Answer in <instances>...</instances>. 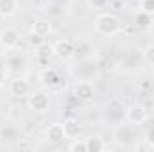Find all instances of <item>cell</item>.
<instances>
[{"instance_id":"ba28073f","label":"cell","mask_w":154,"mask_h":152,"mask_svg":"<svg viewBox=\"0 0 154 152\" xmlns=\"http://www.w3.org/2000/svg\"><path fill=\"white\" fill-rule=\"evenodd\" d=\"M122 116L125 118V108L122 106V102L118 99H111L106 106V120L111 123H118L122 120Z\"/></svg>"},{"instance_id":"5bb4252c","label":"cell","mask_w":154,"mask_h":152,"mask_svg":"<svg viewBox=\"0 0 154 152\" xmlns=\"http://www.w3.org/2000/svg\"><path fill=\"white\" fill-rule=\"evenodd\" d=\"M18 11V0H0V16L2 18H9L13 14H16Z\"/></svg>"},{"instance_id":"9a60e30c","label":"cell","mask_w":154,"mask_h":152,"mask_svg":"<svg viewBox=\"0 0 154 152\" xmlns=\"http://www.w3.org/2000/svg\"><path fill=\"white\" fill-rule=\"evenodd\" d=\"M86 141V150L88 152H102L106 150V141L99 136H90L84 140Z\"/></svg>"},{"instance_id":"277c9868","label":"cell","mask_w":154,"mask_h":152,"mask_svg":"<svg viewBox=\"0 0 154 152\" xmlns=\"http://www.w3.org/2000/svg\"><path fill=\"white\" fill-rule=\"evenodd\" d=\"M74 56H75V41L63 38L54 45V57H57L61 61H68Z\"/></svg>"},{"instance_id":"8fae6325","label":"cell","mask_w":154,"mask_h":152,"mask_svg":"<svg viewBox=\"0 0 154 152\" xmlns=\"http://www.w3.org/2000/svg\"><path fill=\"white\" fill-rule=\"evenodd\" d=\"M63 129H65V134H66V140H77L81 136V125L75 118H66L63 122Z\"/></svg>"},{"instance_id":"30bf717a","label":"cell","mask_w":154,"mask_h":152,"mask_svg":"<svg viewBox=\"0 0 154 152\" xmlns=\"http://www.w3.org/2000/svg\"><path fill=\"white\" fill-rule=\"evenodd\" d=\"M45 134H47V140H48L50 143H61V141L66 140V134H65L63 123H57V122L50 123V125L47 127Z\"/></svg>"},{"instance_id":"603a6c76","label":"cell","mask_w":154,"mask_h":152,"mask_svg":"<svg viewBox=\"0 0 154 152\" xmlns=\"http://www.w3.org/2000/svg\"><path fill=\"white\" fill-rule=\"evenodd\" d=\"M140 2H143V0H140Z\"/></svg>"},{"instance_id":"9c48e42d","label":"cell","mask_w":154,"mask_h":152,"mask_svg":"<svg viewBox=\"0 0 154 152\" xmlns=\"http://www.w3.org/2000/svg\"><path fill=\"white\" fill-rule=\"evenodd\" d=\"M74 93H75V97L79 100L90 102L95 95V90H93V84L90 81H79L75 84V88H74Z\"/></svg>"},{"instance_id":"e0dca14e","label":"cell","mask_w":154,"mask_h":152,"mask_svg":"<svg viewBox=\"0 0 154 152\" xmlns=\"http://www.w3.org/2000/svg\"><path fill=\"white\" fill-rule=\"evenodd\" d=\"M68 150H72V152H88L86 150V141L84 140H72V143L68 145Z\"/></svg>"},{"instance_id":"4fadbf2b","label":"cell","mask_w":154,"mask_h":152,"mask_svg":"<svg viewBox=\"0 0 154 152\" xmlns=\"http://www.w3.org/2000/svg\"><path fill=\"white\" fill-rule=\"evenodd\" d=\"M34 52H36V59H38L39 63L47 65L48 59L54 57V45H47V43H43L41 47L34 48Z\"/></svg>"},{"instance_id":"ac0fdd59","label":"cell","mask_w":154,"mask_h":152,"mask_svg":"<svg viewBox=\"0 0 154 152\" xmlns=\"http://www.w3.org/2000/svg\"><path fill=\"white\" fill-rule=\"evenodd\" d=\"M27 41H29V45H31V47L38 48V47H41V45L45 43V38H41L39 34H36V32H32V31H31V34H29Z\"/></svg>"},{"instance_id":"ffe728a7","label":"cell","mask_w":154,"mask_h":152,"mask_svg":"<svg viewBox=\"0 0 154 152\" xmlns=\"http://www.w3.org/2000/svg\"><path fill=\"white\" fill-rule=\"evenodd\" d=\"M143 59H145V63H149V65L154 66V45L147 47V48L143 50Z\"/></svg>"},{"instance_id":"44dd1931","label":"cell","mask_w":154,"mask_h":152,"mask_svg":"<svg viewBox=\"0 0 154 152\" xmlns=\"http://www.w3.org/2000/svg\"><path fill=\"white\" fill-rule=\"evenodd\" d=\"M142 4V11H145V13H149L151 16L154 14V0H143V2H140Z\"/></svg>"},{"instance_id":"7402d4cb","label":"cell","mask_w":154,"mask_h":152,"mask_svg":"<svg viewBox=\"0 0 154 152\" xmlns=\"http://www.w3.org/2000/svg\"><path fill=\"white\" fill-rule=\"evenodd\" d=\"M147 143H149V149L154 150V127L149 131V134H147Z\"/></svg>"},{"instance_id":"7c38bea8","label":"cell","mask_w":154,"mask_h":152,"mask_svg":"<svg viewBox=\"0 0 154 152\" xmlns=\"http://www.w3.org/2000/svg\"><path fill=\"white\" fill-rule=\"evenodd\" d=\"M31 31L36 32V34H39L41 38H47V36L52 34V23H50V20H47V18H38V20H34Z\"/></svg>"},{"instance_id":"7a4b0ae2","label":"cell","mask_w":154,"mask_h":152,"mask_svg":"<svg viewBox=\"0 0 154 152\" xmlns=\"http://www.w3.org/2000/svg\"><path fill=\"white\" fill-rule=\"evenodd\" d=\"M125 120L133 127L143 125L149 120V109L142 104H131L129 108H125Z\"/></svg>"},{"instance_id":"2e32d148","label":"cell","mask_w":154,"mask_h":152,"mask_svg":"<svg viewBox=\"0 0 154 152\" xmlns=\"http://www.w3.org/2000/svg\"><path fill=\"white\" fill-rule=\"evenodd\" d=\"M152 23V16L149 14V13H145V11H138L136 14H134V25L138 27V29H149V25Z\"/></svg>"},{"instance_id":"52a82bcc","label":"cell","mask_w":154,"mask_h":152,"mask_svg":"<svg viewBox=\"0 0 154 152\" xmlns=\"http://www.w3.org/2000/svg\"><path fill=\"white\" fill-rule=\"evenodd\" d=\"M9 93L16 99H23L31 93V84L25 77H14L9 82Z\"/></svg>"},{"instance_id":"d6986e66","label":"cell","mask_w":154,"mask_h":152,"mask_svg":"<svg viewBox=\"0 0 154 152\" xmlns=\"http://www.w3.org/2000/svg\"><path fill=\"white\" fill-rule=\"evenodd\" d=\"M88 4H90V7H91V9L100 11V9H106V7H108L109 0H88Z\"/></svg>"},{"instance_id":"8992f818","label":"cell","mask_w":154,"mask_h":152,"mask_svg":"<svg viewBox=\"0 0 154 152\" xmlns=\"http://www.w3.org/2000/svg\"><path fill=\"white\" fill-rule=\"evenodd\" d=\"M38 79H39V84H41L43 88H47V90H54V88H57V86L63 82L59 72H57L56 68H48V66L39 72Z\"/></svg>"},{"instance_id":"6da1fadb","label":"cell","mask_w":154,"mask_h":152,"mask_svg":"<svg viewBox=\"0 0 154 152\" xmlns=\"http://www.w3.org/2000/svg\"><path fill=\"white\" fill-rule=\"evenodd\" d=\"M93 29L100 36H115L122 31V22L113 13H102V14H99L95 18Z\"/></svg>"},{"instance_id":"5b68a950","label":"cell","mask_w":154,"mask_h":152,"mask_svg":"<svg viewBox=\"0 0 154 152\" xmlns=\"http://www.w3.org/2000/svg\"><path fill=\"white\" fill-rule=\"evenodd\" d=\"M20 39H22V34L14 27H5L0 31V45L4 50H14L20 45Z\"/></svg>"},{"instance_id":"3957f363","label":"cell","mask_w":154,"mask_h":152,"mask_svg":"<svg viewBox=\"0 0 154 152\" xmlns=\"http://www.w3.org/2000/svg\"><path fill=\"white\" fill-rule=\"evenodd\" d=\"M27 106L34 113H47L50 109V95L47 91H34L27 99Z\"/></svg>"}]
</instances>
